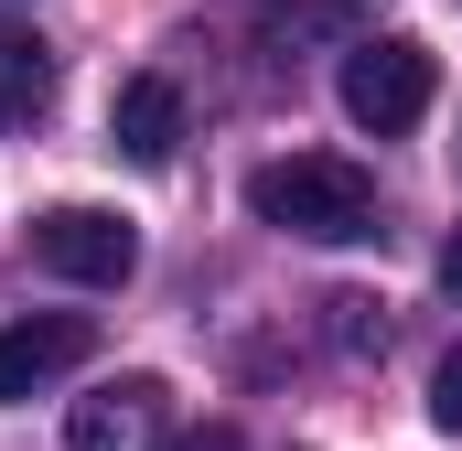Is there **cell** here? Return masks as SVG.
Masks as SVG:
<instances>
[{
	"label": "cell",
	"mask_w": 462,
	"mask_h": 451,
	"mask_svg": "<svg viewBox=\"0 0 462 451\" xmlns=\"http://www.w3.org/2000/svg\"><path fill=\"white\" fill-rule=\"evenodd\" d=\"M97 354V323L87 312H22L11 334H0V398H43L54 376H76Z\"/></svg>",
	"instance_id": "cell-5"
},
{
	"label": "cell",
	"mask_w": 462,
	"mask_h": 451,
	"mask_svg": "<svg viewBox=\"0 0 462 451\" xmlns=\"http://www.w3.org/2000/svg\"><path fill=\"white\" fill-rule=\"evenodd\" d=\"M430 54L409 43V32H376V43H355L345 54V118L355 129H376V140H398V129H420L430 118Z\"/></svg>",
	"instance_id": "cell-2"
},
{
	"label": "cell",
	"mask_w": 462,
	"mask_h": 451,
	"mask_svg": "<svg viewBox=\"0 0 462 451\" xmlns=\"http://www.w3.org/2000/svg\"><path fill=\"white\" fill-rule=\"evenodd\" d=\"M247 216L280 236H312V247H355V236H376V183L345 151H280L247 172Z\"/></svg>",
	"instance_id": "cell-1"
},
{
	"label": "cell",
	"mask_w": 462,
	"mask_h": 451,
	"mask_svg": "<svg viewBox=\"0 0 462 451\" xmlns=\"http://www.w3.org/2000/svg\"><path fill=\"white\" fill-rule=\"evenodd\" d=\"M258 32L269 43H323V32H355V11H334V0H258Z\"/></svg>",
	"instance_id": "cell-8"
},
{
	"label": "cell",
	"mask_w": 462,
	"mask_h": 451,
	"mask_svg": "<svg viewBox=\"0 0 462 451\" xmlns=\"http://www.w3.org/2000/svg\"><path fill=\"white\" fill-rule=\"evenodd\" d=\"M441 290H452V301H462V226H452V236H441Z\"/></svg>",
	"instance_id": "cell-11"
},
{
	"label": "cell",
	"mask_w": 462,
	"mask_h": 451,
	"mask_svg": "<svg viewBox=\"0 0 462 451\" xmlns=\"http://www.w3.org/2000/svg\"><path fill=\"white\" fill-rule=\"evenodd\" d=\"M430 419L462 430V354H441V376H430Z\"/></svg>",
	"instance_id": "cell-10"
},
{
	"label": "cell",
	"mask_w": 462,
	"mask_h": 451,
	"mask_svg": "<svg viewBox=\"0 0 462 451\" xmlns=\"http://www.w3.org/2000/svg\"><path fill=\"white\" fill-rule=\"evenodd\" d=\"M183 451H236V430H226V419H216V430H205V441H183Z\"/></svg>",
	"instance_id": "cell-12"
},
{
	"label": "cell",
	"mask_w": 462,
	"mask_h": 451,
	"mask_svg": "<svg viewBox=\"0 0 462 451\" xmlns=\"http://www.w3.org/2000/svg\"><path fill=\"white\" fill-rule=\"evenodd\" d=\"M323 312H334V344H345V354H365V344H387V323H376V301H365V290H334Z\"/></svg>",
	"instance_id": "cell-9"
},
{
	"label": "cell",
	"mask_w": 462,
	"mask_h": 451,
	"mask_svg": "<svg viewBox=\"0 0 462 451\" xmlns=\"http://www.w3.org/2000/svg\"><path fill=\"white\" fill-rule=\"evenodd\" d=\"M108 151H118V161H140V172H162V161L183 151V87H172V76H118V97H108Z\"/></svg>",
	"instance_id": "cell-6"
},
{
	"label": "cell",
	"mask_w": 462,
	"mask_h": 451,
	"mask_svg": "<svg viewBox=\"0 0 462 451\" xmlns=\"http://www.w3.org/2000/svg\"><path fill=\"white\" fill-rule=\"evenodd\" d=\"M32 258L76 290H118L140 269V226L108 216V205H54V216H32Z\"/></svg>",
	"instance_id": "cell-3"
},
{
	"label": "cell",
	"mask_w": 462,
	"mask_h": 451,
	"mask_svg": "<svg viewBox=\"0 0 462 451\" xmlns=\"http://www.w3.org/2000/svg\"><path fill=\"white\" fill-rule=\"evenodd\" d=\"M162 430H172V387L162 376H108L97 398H76L65 451H162Z\"/></svg>",
	"instance_id": "cell-4"
},
{
	"label": "cell",
	"mask_w": 462,
	"mask_h": 451,
	"mask_svg": "<svg viewBox=\"0 0 462 451\" xmlns=\"http://www.w3.org/2000/svg\"><path fill=\"white\" fill-rule=\"evenodd\" d=\"M43 97H54V54H43V32L0 22V118H43Z\"/></svg>",
	"instance_id": "cell-7"
}]
</instances>
